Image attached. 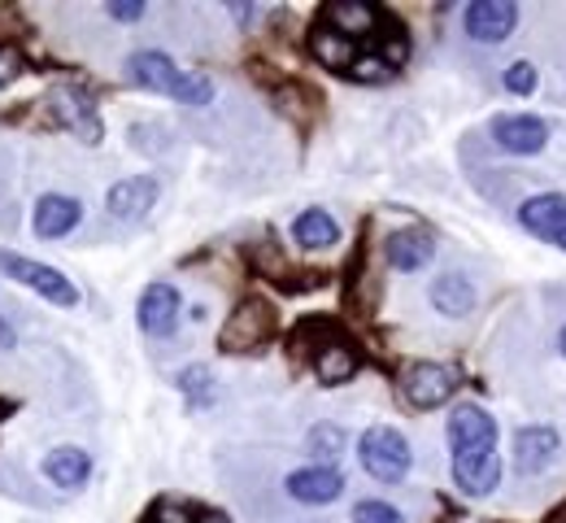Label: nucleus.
I'll return each instance as SVG.
<instances>
[{
	"instance_id": "20",
	"label": "nucleus",
	"mask_w": 566,
	"mask_h": 523,
	"mask_svg": "<svg viewBox=\"0 0 566 523\" xmlns=\"http://www.w3.org/2000/svg\"><path fill=\"white\" fill-rule=\"evenodd\" d=\"M361 367V358H357V349L349 341H340V336H327L318 349H314V375L327 384V388H336V384H349Z\"/></svg>"
},
{
	"instance_id": "21",
	"label": "nucleus",
	"mask_w": 566,
	"mask_h": 523,
	"mask_svg": "<svg viewBox=\"0 0 566 523\" xmlns=\"http://www.w3.org/2000/svg\"><path fill=\"white\" fill-rule=\"evenodd\" d=\"M292 240H296L301 249H310V253H323V249L340 244V223H336L327 210L310 206V210H301V215L292 219Z\"/></svg>"
},
{
	"instance_id": "17",
	"label": "nucleus",
	"mask_w": 566,
	"mask_h": 523,
	"mask_svg": "<svg viewBox=\"0 0 566 523\" xmlns=\"http://www.w3.org/2000/svg\"><path fill=\"white\" fill-rule=\"evenodd\" d=\"M431 258H436V236L423 231V227H401V231L388 236V262H392L401 275L423 271Z\"/></svg>"
},
{
	"instance_id": "9",
	"label": "nucleus",
	"mask_w": 566,
	"mask_h": 523,
	"mask_svg": "<svg viewBox=\"0 0 566 523\" xmlns=\"http://www.w3.org/2000/svg\"><path fill=\"white\" fill-rule=\"evenodd\" d=\"M462 27L475 44H501L518 27V4L514 0H471L462 13Z\"/></svg>"
},
{
	"instance_id": "23",
	"label": "nucleus",
	"mask_w": 566,
	"mask_h": 523,
	"mask_svg": "<svg viewBox=\"0 0 566 523\" xmlns=\"http://www.w3.org/2000/svg\"><path fill=\"white\" fill-rule=\"evenodd\" d=\"M305 446L318 458V467H336V458L345 449V428L340 423H314L310 437H305Z\"/></svg>"
},
{
	"instance_id": "5",
	"label": "nucleus",
	"mask_w": 566,
	"mask_h": 523,
	"mask_svg": "<svg viewBox=\"0 0 566 523\" xmlns=\"http://www.w3.org/2000/svg\"><path fill=\"white\" fill-rule=\"evenodd\" d=\"M0 275H9L13 284L31 289L35 297H44L49 305H62V310L78 305V289H74L71 275L57 271V266H49V262H35V258H27V253L0 249Z\"/></svg>"
},
{
	"instance_id": "2",
	"label": "nucleus",
	"mask_w": 566,
	"mask_h": 523,
	"mask_svg": "<svg viewBox=\"0 0 566 523\" xmlns=\"http://www.w3.org/2000/svg\"><path fill=\"white\" fill-rule=\"evenodd\" d=\"M127 75H132L136 87L157 92V96H170V101H179V105H197V109H201V105H210L213 101L210 75H201V71H179L175 57H166V53H157V49L132 53Z\"/></svg>"
},
{
	"instance_id": "18",
	"label": "nucleus",
	"mask_w": 566,
	"mask_h": 523,
	"mask_svg": "<svg viewBox=\"0 0 566 523\" xmlns=\"http://www.w3.org/2000/svg\"><path fill=\"white\" fill-rule=\"evenodd\" d=\"M379 9L375 4H366V0H336V4H327L323 9V27H332L336 35H345V40H361V35H375L379 31Z\"/></svg>"
},
{
	"instance_id": "31",
	"label": "nucleus",
	"mask_w": 566,
	"mask_h": 523,
	"mask_svg": "<svg viewBox=\"0 0 566 523\" xmlns=\"http://www.w3.org/2000/svg\"><path fill=\"white\" fill-rule=\"evenodd\" d=\"M4 349H13V323L0 314V354H4Z\"/></svg>"
},
{
	"instance_id": "25",
	"label": "nucleus",
	"mask_w": 566,
	"mask_h": 523,
	"mask_svg": "<svg viewBox=\"0 0 566 523\" xmlns=\"http://www.w3.org/2000/svg\"><path fill=\"white\" fill-rule=\"evenodd\" d=\"M501 83H505V92H514V96H532L536 83H541V75H536L532 62H510L505 75H501Z\"/></svg>"
},
{
	"instance_id": "11",
	"label": "nucleus",
	"mask_w": 566,
	"mask_h": 523,
	"mask_svg": "<svg viewBox=\"0 0 566 523\" xmlns=\"http://www.w3.org/2000/svg\"><path fill=\"white\" fill-rule=\"evenodd\" d=\"M283 489H287V498L301 502V506H332V502H340V493H345V471L314 462V467L292 471V475L283 480Z\"/></svg>"
},
{
	"instance_id": "10",
	"label": "nucleus",
	"mask_w": 566,
	"mask_h": 523,
	"mask_svg": "<svg viewBox=\"0 0 566 523\" xmlns=\"http://www.w3.org/2000/svg\"><path fill=\"white\" fill-rule=\"evenodd\" d=\"M558 453H563V437H558V428H549V423H527V428L514 432V471H518V475H541V471H549V467L558 462Z\"/></svg>"
},
{
	"instance_id": "16",
	"label": "nucleus",
	"mask_w": 566,
	"mask_h": 523,
	"mask_svg": "<svg viewBox=\"0 0 566 523\" xmlns=\"http://www.w3.org/2000/svg\"><path fill=\"white\" fill-rule=\"evenodd\" d=\"M44 475L49 484H57L62 493H78L92 480V453L78 446H57L44 453Z\"/></svg>"
},
{
	"instance_id": "29",
	"label": "nucleus",
	"mask_w": 566,
	"mask_h": 523,
	"mask_svg": "<svg viewBox=\"0 0 566 523\" xmlns=\"http://www.w3.org/2000/svg\"><path fill=\"white\" fill-rule=\"evenodd\" d=\"M18 75H22V53L13 44H0V87H9Z\"/></svg>"
},
{
	"instance_id": "8",
	"label": "nucleus",
	"mask_w": 566,
	"mask_h": 523,
	"mask_svg": "<svg viewBox=\"0 0 566 523\" xmlns=\"http://www.w3.org/2000/svg\"><path fill=\"white\" fill-rule=\"evenodd\" d=\"M179 314H184V297H179V289H175V284L157 280V284H148V289L140 293V305H136V323H140L144 336H153V341H166V336H175V327H179Z\"/></svg>"
},
{
	"instance_id": "14",
	"label": "nucleus",
	"mask_w": 566,
	"mask_h": 523,
	"mask_svg": "<svg viewBox=\"0 0 566 523\" xmlns=\"http://www.w3.org/2000/svg\"><path fill=\"white\" fill-rule=\"evenodd\" d=\"M518 223L523 231H532L536 240H549L566 253V197L563 192H541V197H527L518 206Z\"/></svg>"
},
{
	"instance_id": "33",
	"label": "nucleus",
	"mask_w": 566,
	"mask_h": 523,
	"mask_svg": "<svg viewBox=\"0 0 566 523\" xmlns=\"http://www.w3.org/2000/svg\"><path fill=\"white\" fill-rule=\"evenodd\" d=\"M549 523H566V506H563V511H554V515H549Z\"/></svg>"
},
{
	"instance_id": "7",
	"label": "nucleus",
	"mask_w": 566,
	"mask_h": 523,
	"mask_svg": "<svg viewBox=\"0 0 566 523\" xmlns=\"http://www.w3.org/2000/svg\"><path fill=\"white\" fill-rule=\"evenodd\" d=\"M49 114L74 132L83 145H101L105 127H101V114H96V101L83 92V87H53L49 92Z\"/></svg>"
},
{
	"instance_id": "22",
	"label": "nucleus",
	"mask_w": 566,
	"mask_h": 523,
	"mask_svg": "<svg viewBox=\"0 0 566 523\" xmlns=\"http://www.w3.org/2000/svg\"><path fill=\"white\" fill-rule=\"evenodd\" d=\"M310 57H314L318 66H327V71H345V75H349L361 53H357L354 40L336 35L332 27H314V31H310Z\"/></svg>"
},
{
	"instance_id": "19",
	"label": "nucleus",
	"mask_w": 566,
	"mask_h": 523,
	"mask_svg": "<svg viewBox=\"0 0 566 523\" xmlns=\"http://www.w3.org/2000/svg\"><path fill=\"white\" fill-rule=\"evenodd\" d=\"M431 305H436V314H444V318H467L471 310H475V284H471V275H462V271H444V275H436L431 280Z\"/></svg>"
},
{
	"instance_id": "30",
	"label": "nucleus",
	"mask_w": 566,
	"mask_h": 523,
	"mask_svg": "<svg viewBox=\"0 0 566 523\" xmlns=\"http://www.w3.org/2000/svg\"><path fill=\"white\" fill-rule=\"evenodd\" d=\"M105 13H109L114 22H140L144 4L140 0H109V4H105Z\"/></svg>"
},
{
	"instance_id": "13",
	"label": "nucleus",
	"mask_w": 566,
	"mask_h": 523,
	"mask_svg": "<svg viewBox=\"0 0 566 523\" xmlns=\"http://www.w3.org/2000/svg\"><path fill=\"white\" fill-rule=\"evenodd\" d=\"M493 140L501 153L532 157L549 145V123L536 114H501V118H493Z\"/></svg>"
},
{
	"instance_id": "28",
	"label": "nucleus",
	"mask_w": 566,
	"mask_h": 523,
	"mask_svg": "<svg viewBox=\"0 0 566 523\" xmlns=\"http://www.w3.org/2000/svg\"><path fill=\"white\" fill-rule=\"evenodd\" d=\"M148 523H197V515H192L184 502H157Z\"/></svg>"
},
{
	"instance_id": "27",
	"label": "nucleus",
	"mask_w": 566,
	"mask_h": 523,
	"mask_svg": "<svg viewBox=\"0 0 566 523\" xmlns=\"http://www.w3.org/2000/svg\"><path fill=\"white\" fill-rule=\"evenodd\" d=\"M349 75H354L357 83H384V79H392V62H388V57H357Z\"/></svg>"
},
{
	"instance_id": "32",
	"label": "nucleus",
	"mask_w": 566,
	"mask_h": 523,
	"mask_svg": "<svg viewBox=\"0 0 566 523\" xmlns=\"http://www.w3.org/2000/svg\"><path fill=\"white\" fill-rule=\"evenodd\" d=\"M197 523H231L227 515H218V511H206V515H197Z\"/></svg>"
},
{
	"instance_id": "15",
	"label": "nucleus",
	"mask_w": 566,
	"mask_h": 523,
	"mask_svg": "<svg viewBox=\"0 0 566 523\" xmlns=\"http://www.w3.org/2000/svg\"><path fill=\"white\" fill-rule=\"evenodd\" d=\"M83 223V206L66 197V192H49V197H40V206H35V236L40 240H62V236H71L74 227Z\"/></svg>"
},
{
	"instance_id": "12",
	"label": "nucleus",
	"mask_w": 566,
	"mask_h": 523,
	"mask_svg": "<svg viewBox=\"0 0 566 523\" xmlns=\"http://www.w3.org/2000/svg\"><path fill=\"white\" fill-rule=\"evenodd\" d=\"M157 197H161V184L153 175H132V179H118L105 192V210L118 223H140V219H148V210L157 206Z\"/></svg>"
},
{
	"instance_id": "34",
	"label": "nucleus",
	"mask_w": 566,
	"mask_h": 523,
	"mask_svg": "<svg viewBox=\"0 0 566 523\" xmlns=\"http://www.w3.org/2000/svg\"><path fill=\"white\" fill-rule=\"evenodd\" d=\"M558 349H563V358H566V327H563V336H558Z\"/></svg>"
},
{
	"instance_id": "4",
	"label": "nucleus",
	"mask_w": 566,
	"mask_h": 523,
	"mask_svg": "<svg viewBox=\"0 0 566 523\" xmlns=\"http://www.w3.org/2000/svg\"><path fill=\"white\" fill-rule=\"evenodd\" d=\"M357 462H361V471H366L370 480H379V484H401V480L410 475V467H415V449H410V441H406L397 428L375 423V428H366L361 441H357Z\"/></svg>"
},
{
	"instance_id": "6",
	"label": "nucleus",
	"mask_w": 566,
	"mask_h": 523,
	"mask_svg": "<svg viewBox=\"0 0 566 523\" xmlns=\"http://www.w3.org/2000/svg\"><path fill=\"white\" fill-rule=\"evenodd\" d=\"M458 393V372L444 363H410L401 372V397L415 410H436Z\"/></svg>"
},
{
	"instance_id": "1",
	"label": "nucleus",
	"mask_w": 566,
	"mask_h": 523,
	"mask_svg": "<svg viewBox=\"0 0 566 523\" xmlns=\"http://www.w3.org/2000/svg\"><path fill=\"white\" fill-rule=\"evenodd\" d=\"M444 437H449V453H453V484L467 498H489L496 484H501L496 419L484 406L462 401V406H453Z\"/></svg>"
},
{
	"instance_id": "24",
	"label": "nucleus",
	"mask_w": 566,
	"mask_h": 523,
	"mask_svg": "<svg viewBox=\"0 0 566 523\" xmlns=\"http://www.w3.org/2000/svg\"><path fill=\"white\" fill-rule=\"evenodd\" d=\"M179 388H184V397H188V406L197 410V406H213V372L210 367H188V372H179Z\"/></svg>"
},
{
	"instance_id": "26",
	"label": "nucleus",
	"mask_w": 566,
	"mask_h": 523,
	"mask_svg": "<svg viewBox=\"0 0 566 523\" xmlns=\"http://www.w3.org/2000/svg\"><path fill=\"white\" fill-rule=\"evenodd\" d=\"M354 523H406V515L392 506V502H379V498H366L354 506Z\"/></svg>"
},
{
	"instance_id": "3",
	"label": "nucleus",
	"mask_w": 566,
	"mask_h": 523,
	"mask_svg": "<svg viewBox=\"0 0 566 523\" xmlns=\"http://www.w3.org/2000/svg\"><path fill=\"white\" fill-rule=\"evenodd\" d=\"M280 332V314L266 297H244L222 323L218 332V349L222 354H258L262 345H271V336Z\"/></svg>"
}]
</instances>
